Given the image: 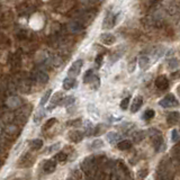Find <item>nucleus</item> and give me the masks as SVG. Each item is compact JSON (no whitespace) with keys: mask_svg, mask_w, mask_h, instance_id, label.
Masks as SVG:
<instances>
[{"mask_svg":"<svg viewBox=\"0 0 180 180\" xmlns=\"http://www.w3.org/2000/svg\"><path fill=\"white\" fill-rule=\"evenodd\" d=\"M75 85V80L73 78H70V77H67L63 82H62V88L64 90H70L72 89V87Z\"/></svg>","mask_w":180,"mask_h":180,"instance_id":"obj_15","label":"nucleus"},{"mask_svg":"<svg viewBox=\"0 0 180 180\" xmlns=\"http://www.w3.org/2000/svg\"><path fill=\"white\" fill-rule=\"evenodd\" d=\"M100 41L105 45H113L116 43V37L110 33H104L100 35Z\"/></svg>","mask_w":180,"mask_h":180,"instance_id":"obj_10","label":"nucleus"},{"mask_svg":"<svg viewBox=\"0 0 180 180\" xmlns=\"http://www.w3.org/2000/svg\"><path fill=\"white\" fill-rule=\"evenodd\" d=\"M129 101H131V97H129V96L125 97V98L121 101V108H122L123 110H127L128 105H129Z\"/></svg>","mask_w":180,"mask_h":180,"instance_id":"obj_30","label":"nucleus"},{"mask_svg":"<svg viewBox=\"0 0 180 180\" xmlns=\"http://www.w3.org/2000/svg\"><path fill=\"white\" fill-rule=\"evenodd\" d=\"M117 147L119 150H122V151H126V150H128V149L132 147V141H129V140H122V141H119L117 143Z\"/></svg>","mask_w":180,"mask_h":180,"instance_id":"obj_18","label":"nucleus"},{"mask_svg":"<svg viewBox=\"0 0 180 180\" xmlns=\"http://www.w3.org/2000/svg\"><path fill=\"white\" fill-rule=\"evenodd\" d=\"M93 70L92 69H89V70H87V72L85 73V75H83V83H89L90 80H91V78L93 77Z\"/></svg>","mask_w":180,"mask_h":180,"instance_id":"obj_25","label":"nucleus"},{"mask_svg":"<svg viewBox=\"0 0 180 180\" xmlns=\"http://www.w3.org/2000/svg\"><path fill=\"white\" fill-rule=\"evenodd\" d=\"M134 128V124L133 123H126V124H122L121 125V129L126 133V132H129L131 129H133Z\"/></svg>","mask_w":180,"mask_h":180,"instance_id":"obj_31","label":"nucleus"},{"mask_svg":"<svg viewBox=\"0 0 180 180\" xmlns=\"http://www.w3.org/2000/svg\"><path fill=\"white\" fill-rule=\"evenodd\" d=\"M142 105H143V97L142 96H136L135 98H134V100H133V103H132V106H131V113H136V111H139L141 107H142Z\"/></svg>","mask_w":180,"mask_h":180,"instance_id":"obj_9","label":"nucleus"},{"mask_svg":"<svg viewBox=\"0 0 180 180\" xmlns=\"http://www.w3.org/2000/svg\"><path fill=\"white\" fill-rule=\"evenodd\" d=\"M60 146H61L60 143H56V144H54V145H52V146L49 149V153H52L54 151H57V150L60 149Z\"/></svg>","mask_w":180,"mask_h":180,"instance_id":"obj_38","label":"nucleus"},{"mask_svg":"<svg viewBox=\"0 0 180 180\" xmlns=\"http://www.w3.org/2000/svg\"><path fill=\"white\" fill-rule=\"evenodd\" d=\"M145 135H146L145 132H143V131H139V132L134 133V135H133V140H134V142L139 143V142H141L144 137H145Z\"/></svg>","mask_w":180,"mask_h":180,"instance_id":"obj_22","label":"nucleus"},{"mask_svg":"<svg viewBox=\"0 0 180 180\" xmlns=\"http://www.w3.org/2000/svg\"><path fill=\"white\" fill-rule=\"evenodd\" d=\"M137 63H139V67H140L142 70H147V69L151 67V64H152L151 59H150L147 55H141V56L139 57V60H137Z\"/></svg>","mask_w":180,"mask_h":180,"instance_id":"obj_8","label":"nucleus"},{"mask_svg":"<svg viewBox=\"0 0 180 180\" xmlns=\"http://www.w3.org/2000/svg\"><path fill=\"white\" fill-rule=\"evenodd\" d=\"M63 98H64V96H63V92H62V91H57V92H55L53 96H52V98H51V106L49 107V110L53 109L54 106L56 107L57 105H61Z\"/></svg>","mask_w":180,"mask_h":180,"instance_id":"obj_6","label":"nucleus"},{"mask_svg":"<svg viewBox=\"0 0 180 180\" xmlns=\"http://www.w3.org/2000/svg\"><path fill=\"white\" fill-rule=\"evenodd\" d=\"M116 24V16L113 14V13H107L106 14V17L103 21V28L104 29H110L115 26Z\"/></svg>","mask_w":180,"mask_h":180,"instance_id":"obj_4","label":"nucleus"},{"mask_svg":"<svg viewBox=\"0 0 180 180\" xmlns=\"http://www.w3.org/2000/svg\"><path fill=\"white\" fill-rule=\"evenodd\" d=\"M82 65H83V60H81V59L75 60V61L71 64V67L69 68V77L74 79L77 75H79V74H80V71H81Z\"/></svg>","mask_w":180,"mask_h":180,"instance_id":"obj_3","label":"nucleus"},{"mask_svg":"<svg viewBox=\"0 0 180 180\" xmlns=\"http://www.w3.org/2000/svg\"><path fill=\"white\" fill-rule=\"evenodd\" d=\"M105 146V143H104V141L103 140H100V139H97V140H95L92 143H91V149L92 150H100V149H103Z\"/></svg>","mask_w":180,"mask_h":180,"instance_id":"obj_20","label":"nucleus"},{"mask_svg":"<svg viewBox=\"0 0 180 180\" xmlns=\"http://www.w3.org/2000/svg\"><path fill=\"white\" fill-rule=\"evenodd\" d=\"M49 79H50V77H49V74H47L46 72L37 71L35 73V80L37 81V82L42 83V85L47 83V82H49Z\"/></svg>","mask_w":180,"mask_h":180,"instance_id":"obj_12","label":"nucleus"},{"mask_svg":"<svg viewBox=\"0 0 180 180\" xmlns=\"http://www.w3.org/2000/svg\"><path fill=\"white\" fill-rule=\"evenodd\" d=\"M57 121H56V118H50L47 122H46V124H45V126L43 127V129L45 131V129H49V128H51L53 125H55V123H56Z\"/></svg>","mask_w":180,"mask_h":180,"instance_id":"obj_35","label":"nucleus"},{"mask_svg":"<svg viewBox=\"0 0 180 180\" xmlns=\"http://www.w3.org/2000/svg\"><path fill=\"white\" fill-rule=\"evenodd\" d=\"M83 137H85L83 133H82L81 131H78V129L71 131V132H69V134H68L69 141H70V142H73V143H79V142H81V141L83 140Z\"/></svg>","mask_w":180,"mask_h":180,"instance_id":"obj_5","label":"nucleus"},{"mask_svg":"<svg viewBox=\"0 0 180 180\" xmlns=\"http://www.w3.org/2000/svg\"><path fill=\"white\" fill-rule=\"evenodd\" d=\"M171 141H172V143L179 142V131L177 128H173L171 131Z\"/></svg>","mask_w":180,"mask_h":180,"instance_id":"obj_26","label":"nucleus"},{"mask_svg":"<svg viewBox=\"0 0 180 180\" xmlns=\"http://www.w3.org/2000/svg\"><path fill=\"white\" fill-rule=\"evenodd\" d=\"M155 86L160 90H165L169 88V80L165 75H159L155 80Z\"/></svg>","mask_w":180,"mask_h":180,"instance_id":"obj_7","label":"nucleus"},{"mask_svg":"<svg viewBox=\"0 0 180 180\" xmlns=\"http://www.w3.org/2000/svg\"><path fill=\"white\" fill-rule=\"evenodd\" d=\"M29 145H31V149H32V150L38 151V150H41L42 146H43V141H42L41 139H35V140H33V141L31 142Z\"/></svg>","mask_w":180,"mask_h":180,"instance_id":"obj_19","label":"nucleus"},{"mask_svg":"<svg viewBox=\"0 0 180 180\" xmlns=\"http://www.w3.org/2000/svg\"><path fill=\"white\" fill-rule=\"evenodd\" d=\"M167 123L169 125H177L179 123V111H172L167 117Z\"/></svg>","mask_w":180,"mask_h":180,"instance_id":"obj_13","label":"nucleus"},{"mask_svg":"<svg viewBox=\"0 0 180 180\" xmlns=\"http://www.w3.org/2000/svg\"><path fill=\"white\" fill-rule=\"evenodd\" d=\"M137 175H139V177H140V178L144 179V178L149 175V170H147V169H141V170H139Z\"/></svg>","mask_w":180,"mask_h":180,"instance_id":"obj_37","label":"nucleus"},{"mask_svg":"<svg viewBox=\"0 0 180 180\" xmlns=\"http://www.w3.org/2000/svg\"><path fill=\"white\" fill-rule=\"evenodd\" d=\"M82 25L78 21V20H73L71 21L69 25H68V28H69V31L71 32V33H79L81 29H82Z\"/></svg>","mask_w":180,"mask_h":180,"instance_id":"obj_14","label":"nucleus"},{"mask_svg":"<svg viewBox=\"0 0 180 180\" xmlns=\"http://www.w3.org/2000/svg\"><path fill=\"white\" fill-rule=\"evenodd\" d=\"M136 62H137V60L136 59H132L129 62H128V64H127V70L129 73H133V72L135 71V68H136Z\"/></svg>","mask_w":180,"mask_h":180,"instance_id":"obj_27","label":"nucleus"},{"mask_svg":"<svg viewBox=\"0 0 180 180\" xmlns=\"http://www.w3.org/2000/svg\"><path fill=\"white\" fill-rule=\"evenodd\" d=\"M171 155H172V158L176 159V161H179V144H176V145L172 147Z\"/></svg>","mask_w":180,"mask_h":180,"instance_id":"obj_29","label":"nucleus"},{"mask_svg":"<svg viewBox=\"0 0 180 180\" xmlns=\"http://www.w3.org/2000/svg\"><path fill=\"white\" fill-rule=\"evenodd\" d=\"M178 65H179L178 60H177V59H173V60H170V61H169L168 68H169L170 70H173V69H177V68H178Z\"/></svg>","mask_w":180,"mask_h":180,"instance_id":"obj_33","label":"nucleus"},{"mask_svg":"<svg viewBox=\"0 0 180 180\" xmlns=\"http://www.w3.org/2000/svg\"><path fill=\"white\" fill-rule=\"evenodd\" d=\"M155 116V111L153 110V109H147V110H145L143 114V119H146V121H149V119H152L153 117Z\"/></svg>","mask_w":180,"mask_h":180,"instance_id":"obj_24","label":"nucleus"},{"mask_svg":"<svg viewBox=\"0 0 180 180\" xmlns=\"http://www.w3.org/2000/svg\"><path fill=\"white\" fill-rule=\"evenodd\" d=\"M51 93H52V90L49 89L43 96H42V98H41V101H39V105L41 106H44V105H46V103L50 100V98H51Z\"/></svg>","mask_w":180,"mask_h":180,"instance_id":"obj_21","label":"nucleus"},{"mask_svg":"<svg viewBox=\"0 0 180 180\" xmlns=\"http://www.w3.org/2000/svg\"><path fill=\"white\" fill-rule=\"evenodd\" d=\"M89 83L90 85H93V87H95V88H98V87H99V85H100V80H99L98 75L93 74V77L91 78V80H90Z\"/></svg>","mask_w":180,"mask_h":180,"instance_id":"obj_32","label":"nucleus"},{"mask_svg":"<svg viewBox=\"0 0 180 180\" xmlns=\"http://www.w3.org/2000/svg\"><path fill=\"white\" fill-rule=\"evenodd\" d=\"M43 117H44V111H43V110L37 111L35 114V116H34V122H35V123H39V122L43 119Z\"/></svg>","mask_w":180,"mask_h":180,"instance_id":"obj_34","label":"nucleus"},{"mask_svg":"<svg viewBox=\"0 0 180 180\" xmlns=\"http://www.w3.org/2000/svg\"><path fill=\"white\" fill-rule=\"evenodd\" d=\"M103 60H104V55H103V54H98V55L96 56V60H95L96 65H97V67H100V65L103 64Z\"/></svg>","mask_w":180,"mask_h":180,"instance_id":"obj_36","label":"nucleus"},{"mask_svg":"<svg viewBox=\"0 0 180 180\" xmlns=\"http://www.w3.org/2000/svg\"><path fill=\"white\" fill-rule=\"evenodd\" d=\"M159 105L163 108L173 107V106H178V100L172 93H169L159 101Z\"/></svg>","mask_w":180,"mask_h":180,"instance_id":"obj_2","label":"nucleus"},{"mask_svg":"<svg viewBox=\"0 0 180 180\" xmlns=\"http://www.w3.org/2000/svg\"><path fill=\"white\" fill-rule=\"evenodd\" d=\"M74 101H75V98L73 96H67V97L63 98L61 105H63V106H70V105L74 104Z\"/></svg>","mask_w":180,"mask_h":180,"instance_id":"obj_23","label":"nucleus"},{"mask_svg":"<svg viewBox=\"0 0 180 180\" xmlns=\"http://www.w3.org/2000/svg\"><path fill=\"white\" fill-rule=\"evenodd\" d=\"M121 137H122V136H121L119 134L115 133V132H109V133H107V141L111 144L118 143L119 140H121Z\"/></svg>","mask_w":180,"mask_h":180,"instance_id":"obj_16","label":"nucleus"},{"mask_svg":"<svg viewBox=\"0 0 180 180\" xmlns=\"http://www.w3.org/2000/svg\"><path fill=\"white\" fill-rule=\"evenodd\" d=\"M83 127H85V133L83 134H87L88 136L93 135V133H95V126H93V124L90 121H86Z\"/></svg>","mask_w":180,"mask_h":180,"instance_id":"obj_17","label":"nucleus"},{"mask_svg":"<svg viewBox=\"0 0 180 180\" xmlns=\"http://www.w3.org/2000/svg\"><path fill=\"white\" fill-rule=\"evenodd\" d=\"M110 180H118L117 179V177H116V176H115V175H114V176H113V177H111V179Z\"/></svg>","mask_w":180,"mask_h":180,"instance_id":"obj_39","label":"nucleus"},{"mask_svg":"<svg viewBox=\"0 0 180 180\" xmlns=\"http://www.w3.org/2000/svg\"><path fill=\"white\" fill-rule=\"evenodd\" d=\"M81 169L82 171L88 176V177H91V176H95L96 175V170H97V167H96V161L92 157H87L82 163H81Z\"/></svg>","mask_w":180,"mask_h":180,"instance_id":"obj_1","label":"nucleus"},{"mask_svg":"<svg viewBox=\"0 0 180 180\" xmlns=\"http://www.w3.org/2000/svg\"><path fill=\"white\" fill-rule=\"evenodd\" d=\"M56 169V162L54 160H46L45 163L43 164V170L45 173L50 175V173H53Z\"/></svg>","mask_w":180,"mask_h":180,"instance_id":"obj_11","label":"nucleus"},{"mask_svg":"<svg viewBox=\"0 0 180 180\" xmlns=\"http://www.w3.org/2000/svg\"><path fill=\"white\" fill-rule=\"evenodd\" d=\"M68 159V154L65 152H59L56 155H55V160L57 162H65Z\"/></svg>","mask_w":180,"mask_h":180,"instance_id":"obj_28","label":"nucleus"}]
</instances>
